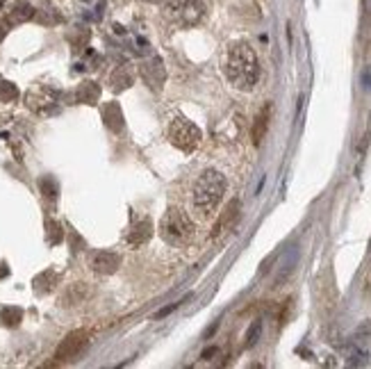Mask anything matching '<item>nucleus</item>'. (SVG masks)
<instances>
[{
  "mask_svg": "<svg viewBox=\"0 0 371 369\" xmlns=\"http://www.w3.org/2000/svg\"><path fill=\"white\" fill-rule=\"evenodd\" d=\"M201 128L194 121H189L187 117L176 115L169 123V139L176 148H180L182 153H191L194 148L201 144Z\"/></svg>",
  "mask_w": 371,
  "mask_h": 369,
  "instance_id": "20e7f679",
  "label": "nucleus"
},
{
  "mask_svg": "<svg viewBox=\"0 0 371 369\" xmlns=\"http://www.w3.org/2000/svg\"><path fill=\"white\" fill-rule=\"evenodd\" d=\"M21 317H23V312L19 308H7L0 312V319H3V324H7V326H16L21 322Z\"/></svg>",
  "mask_w": 371,
  "mask_h": 369,
  "instance_id": "9b49d317",
  "label": "nucleus"
},
{
  "mask_svg": "<svg viewBox=\"0 0 371 369\" xmlns=\"http://www.w3.org/2000/svg\"><path fill=\"white\" fill-rule=\"evenodd\" d=\"M189 299V296H184V299L182 301H178V303H171V306H167V308H162L160 312H158V315H155V319H162V317H167V315H171V312H173V310H178V308H180L182 306V303L184 301H187Z\"/></svg>",
  "mask_w": 371,
  "mask_h": 369,
  "instance_id": "ddd939ff",
  "label": "nucleus"
},
{
  "mask_svg": "<svg viewBox=\"0 0 371 369\" xmlns=\"http://www.w3.org/2000/svg\"><path fill=\"white\" fill-rule=\"evenodd\" d=\"M239 210H241L239 201H237V198H232V201L224 208V212H221L219 222L214 224L212 237H221V235H224V233L232 230L235 226H237V222H239Z\"/></svg>",
  "mask_w": 371,
  "mask_h": 369,
  "instance_id": "0eeeda50",
  "label": "nucleus"
},
{
  "mask_svg": "<svg viewBox=\"0 0 371 369\" xmlns=\"http://www.w3.org/2000/svg\"><path fill=\"white\" fill-rule=\"evenodd\" d=\"M224 71L232 87H237L241 91H251L260 80V62L253 46L246 44V41H235V44L228 46Z\"/></svg>",
  "mask_w": 371,
  "mask_h": 369,
  "instance_id": "f257e3e1",
  "label": "nucleus"
},
{
  "mask_svg": "<svg viewBox=\"0 0 371 369\" xmlns=\"http://www.w3.org/2000/svg\"><path fill=\"white\" fill-rule=\"evenodd\" d=\"M269 119H271V105H265V108H262V110L258 112L255 121H253L251 137H253V144H255V146H260L262 141H265L267 130H269Z\"/></svg>",
  "mask_w": 371,
  "mask_h": 369,
  "instance_id": "1a4fd4ad",
  "label": "nucleus"
},
{
  "mask_svg": "<svg viewBox=\"0 0 371 369\" xmlns=\"http://www.w3.org/2000/svg\"><path fill=\"white\" fill-rule=\"evenodd\" d=\"M260 333H262V324L260 322H253L251 329H248V333H246V346H248V349H251V346L258 342Z\"/></svg>",
  "mask_w": 371,
  "mask_h": 369,
  "instance_id": "f8f14e48",
  "label": "nucleus"
},
{
  "mask_svg": "<svg viewBox=\"0 0 371 369\" xmlns=\"http://www.w3.org/2000/svg\"><path fill=\"white\" fill-rule=\"evenodd\" d=\"M151 237H153V222L151 219H141V224L134 226L132 233H130V244L132 246L146 244Z\"/></svg>",
  "mask_w": 371,
  "mask_h": 369,
  "instance_id": "9d476101",
  "label": "nucleus"
},
{
  "mask_svg": "<svg viewBox=\"0 0 371 369\" xmlns=\"http://www.w3.org/2000/svg\"><path fill=\"white\" fill-rule=\"evenodd\" d=\"M226 176L217 171V169H205L196 178L194 189H191V203H194V208L203 217H208L210 212L217 210V205L226 194Z\"/></svg>",
  "mask_w": 371,
  "mask_h": 369,
  "instance_id": "f03ea898",
  "label": "nucleus"
},
{
  "mask_svg": "<svg viewBox=\"0 0 371 369\" xmlns=\"http://www.w3.org/2000/svg\"><path fill=\"white\" fill-rule=\"evenodd\" d=\"M91 267L98 274H114L121 267V255L114 251H98L91 260Z\"/></svg>",
  "mask_w": 371,
  "mask_h": 369,
  "instance_id": "6e6552de",
  "label": "nucleus"
},
{
  "mask_svg": "<svg viewBox=\"0 0 371 369\" xmlns=\"http://www.w3.org/2000/svg\"><path fill=\"white\" fill-rule=\"evenodd\" d=\"M87 344H89L87 331H73V333H69V335L62 340L60 346H57L55 358L60 360V363H69V360H75L84 349H87Z\"/></svg>",
  "mask_w": 371,
  "mask_h": 369,
  "instance_id": "423d86ee",
  "label": "nucleus"
},
{
  "mask_svg": "<svg viewBox=\"0 0 371 369\" xmlns=\"http://www.w3.org/2000/svg\"><path fill=\"white\" fill-rule=\"evenodd\" d=\"M164 5H167V12L171 16L184 25L196 23L205 12L203 0H164Z\"/></svg>",
  "mask_w": 371,
  "mask_h": 369,
  "instance_id": "39448f33",
  "label": "nucleus"
},
{
  "mask_svg": "<svg viewBox=\"0 0 371 369\" xmlns=\"http://www.w3.org/2000/svg\"><path fill=\"white\" fill-rule=\"evenodd\" d=\"M160 235L167 244H184L194 235V222L180 208H169L160 222Z\"/></svg>",
  "mask_w": 371,
  "mask_h": 369,
  "instance_id": "7ed1b4c3",
  "label": "nucleus"
}]
</instances>
